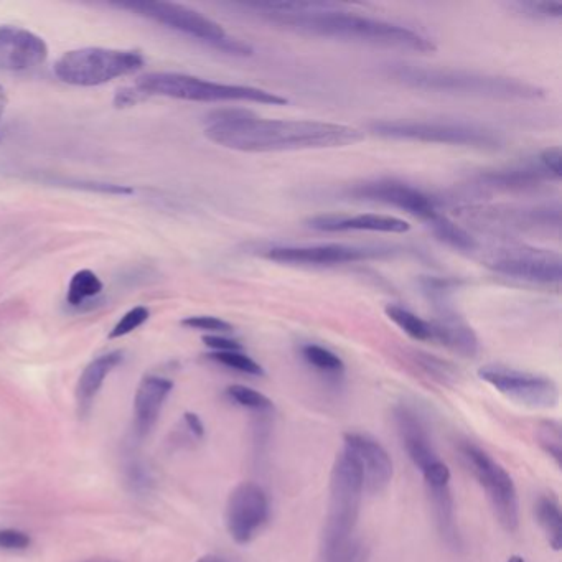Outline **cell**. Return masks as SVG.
I'll use <instances>...</instances> for the list:
<instances>
[{"mask_svg":"<svg viewBox=\"0 0 562 562\" xmlns=\"http://www.w3.org/2000/svg\"><path fill=\"white\" fill-rule=\"evenodd\" d=\"M205 136L238 152H291L355 146L365 139L356 127L335 122L261 119L246 109H221L207 119Z\"/></svg>","mask_w":562,"mask_h":562,"instance_id":"1","label":"cell"},{"mask_svg":"<svg viewBox=\"0 0 562 562\" xmlns=\"http://www.w3.org/2000/svg\"><path fill=\"white\" fill-rule=\"evenodd\" d=\"M244 9L274 24L286 25L297 32L335 38L340 42L363 43L373 47L393 48L403 52L431 55L436 52L432 38L385 20L371 19L342 10L327 2H266L246 4Z\"/></svg>","mask_w":562,"mask_h":562,"instance_id":"2","label":"cell"},{"mask_svg":"<svg viewBox=\"0 0 562 562\" xmlns=\"http://www.w3.org/2000/svg\"><path fill=\"white\" fill-rule=\"evenodd\" d=\"M386 75L408 88L431 93L472 96V98L505 99V101H531L543 98L544 91L526 81L505 76L482 75L474 71L445 70L427 66L389 65Z\"/></svg>","mask_w":562,"mask_h":562,"instance_id":"3","label":"cell"},{"mask_svg":"<svg viewBox=\"0 0 562 562\" xmlns=\"http://www.w3.org/2000/svg\"><path fill=\"white\" fill-rule=\"evenodd\" d=\"M141 93L165 98L195 101V103H223V101H243V103L287 104V98L267 89L254 86L225 85L216 81L203 80L182 73H147L136 81Z\"/></svg>","mask_w":562,"mask_h":562,"instance_id":"4","label":"cell"},{"mask_svg":"<svg viewBox=\"0 0 562 562\" xmlns=\"http://www.w3.org/2000/svg\"><path fill=\"white\" fill-rule=\"evenodd\" d=\"M363 493L365 488L360 469L352 455L342 449L333 462L330 474V498L322 541L324 558L353 541Z\"/></svg>","mask_w":562,"mask_h":562,"instance_id":"5","label":"cell"},{"mask_svg":"<svg viewBox=\"0 0 562 562\" xmlns=\"http://www.w3.org/2000/svg\"><path fill=\"white\" fill-rule=\"evenodd\" d=\"M114 5L119 9L129 10L146 19L154 20L157 24L165 25L187 37L208 43L210 47L228 55H235V57L253 55V48L249 47L248 43L230 37L215 20L208 19L197 10L188 9L185 5L172 4V2H122Z\"/></svg>","mask_w":562,"mask_h":562,"instance_id":"6","label":"cell"},{"mask_svg":"<svg viewBox=\"0 0 562 562\" xmlns=\"http://www.w3.org/2000/svg\"><path fill=\"white\" fill-rule=\"evenodd\" d=\"M375 136L394 141L426 142L445 146L497 149L502 137L474 122L450 121H376L370 126Z\"/></svg>","mask_w":562,"mask_h":562,"instance_id":"7","label":"cell"},{"mask_svg":"<svg viewBox=\"0 0 562 562\" xmlns=\"http://www.w3.org/2000/svg\"><path fill=\"white\" fill-rule=\"evenodd\" d=\"M142 66L144 57L134 50L89 47L66 52L55 63V75L66 85L89 88L132 75Z\"/></svg>","mask_w":562,"mask_h":562,"instance_id":"8","label":"cell"},{"mask_svg":"<svg viewBox=\"0 0 562 562\" xmlns=\"http://www.w3.org/2000/svg\"><path fill=\"white\" fill-rule=\"evenodd\" d=\"M459 452L480 487L487 493L488 502L500 526L506 533H516L520 526V500L511 475L472 442H460Z\"/></svg>","mask_w":562,"mask_h":562,"instance_id":"9","label":"cell"},{"mask_svg":"<svg viewBox=\"0 0 562 562\" xmlns=\"http://www.w3.org/2000/svg\"><path fill=\"white\" fill-rule=\"evenodd\" d=\"M394 424L409 460L421 472L426 490L450 487V470L437 455L421 416L408 404L394 408Z\"/></svg>","mask_w":562,"mask_h":562,"instance_id":"10","label":"cell"},{"mask_svg":"<svg viewBox=\"0 0 562 562\" xmlns=\"http://www.w3.org/2000/svg\"><path fill=\"white\" fill-rule=\"evenodd\" d=\"M485 266L502 276L543 286H558L562 279L559 253L526 244L495 249L485 258Z\"/></svg>","mask_w":562,"mask_h":562,"instance_id":"11","label":"cell"},{"mask_svg":"<svg viewBox=\"0 0 562 562\" xmlns=\"http://www.w3.org/2000/svg\"><path fill=\"white\" fill-rule=\"evenodd\" d=\"M478 378L523 408L548 411L559 403L558 385L548 376L510 366L487 365L478 370Z\"/></svg>","mask_w":562,"mask_h":562,"instance_id":"12","label":"cell"},{"mask_svg":"<svg viewBox=\"0 0 562 562\" xmlns=\"http://www.w3.org/2000/svg\"><path fill=\"white\" fill-rule=\"evenodd\" d=\"M271 516L266 490L254 482L239 483L226 502V530L236 544H249L258 538Z\"/></svg>","mask_w":562,"mask_h":562,"instance_id":"13","label":"cell"},{"mask_svg":"<svg viewBox=\"0 0 562 562\" xmlns=\"http://www.w3.org/2000/svg\"><path fill=\"white\" fill-rule=\"evenodd\" d=\"M391 251L381 248H363L348 244H314V246H276L267 249L264 256L274 263L289 266H340L360 263L368 259L386 258Z\"/></svg>","mask_w":562,"mask_h":562,"instance_id":"14","label":"cell"},{"mask_svg":"<svg viewBox=\"0 0 562 562\" xmlns=\"http://www.w3.org/2000/svg\"><path fill=\"white\" fill-rule=\"evenodd\" d=\"M347 195L355 198V200L383 203L388 207L399 208L409 215L416 216L424 223H429L439 213L434 198L429 197L413 185L399 182V180H391V178H380V180L360 183V185L350 188Z\"/></svg>","mask_w":562,"mask_h":562,"instance_id":"15","label":"cell"},{"mask_svg":"<svg viewBox=\"0 0 562 562\" xmlns=\"http://www.w3.org/2000/svg\"><path fill=\"white\" fill-rule=\"evenodd\" d=\"M343 450H347L358 465L365 492L370 495L385 492L393 480L394 465L381 442L363 432H345Z\"/></svg>","mask_w":562,"mask_h":562,"instance_id":"16","label":"cell"},{"mask_svg":"<svg viewBox=\"0 0 562 562\" xmlns=\"http://www.w3.org/2000/svg\"><path fill=\"white\" fill-rule=\"evenodd\" d=\"M47 58V43L37 33L14 25L0 27V70H33Z\"/></svg>","mask_w":562,"mask_h":562,"instance_id":"17","label":"cell"},{"mask_svg":"<svg viewBox=\"0 0 562 562\" xmlns=\"http://www.w3.org/2000/svg\"><path fill=\"white\" fill-rule=\"evenodd\" d=\"M559 215L561 208L556 205H544L534 208H474L469 210V218L482 220L490 223V226H508L516 230H551L559 228Z\"/></svg>","mask_w":562,"mask_h":562,"instance_id":"18","label":"cell"},{"mask_svg":"<svg viewBox=\"0 0 562 562\" xmlns=\"http://www.w3.org/2000/svg\"><path fill=\"white\" fill-rule=\"evenodd\" d=\"M431 325L432 342L441 343L452 352L465 358H474L480 348L477 333L467 324V320L449 305L437 307L434 319L427 320Z\"/></svg>","mask_w":562,"mask_h":562,"instance_id":"19","label":"cell"},{"mask_svg":"<svg viewBox=\"0 0 562 562\" xmlns=\"http://www.w3.org/2000/svg\"><path fill=\"white\" fill-rule=\"evenodd\" d=\"M310 228L327 233H338V231H375V233H393L401 235L411 230L408 221L396 218V216L376 215V213H365V215H320L310 218Z\"/></svg>","mask_w":562,"mask_h":562,"instance_id":"20","label":"cell"},{"mask_svg":"<svg viewBox=\"0 0 562 562\" xmlns=\"http://www.w3.org/2000/svg\"><path fill=\"white\" fill-rule=\"evenodd\" d=\"M174 383L160 376H146L134 396V416L137 434H147L159 419L160 409L169 398Z\"/></svg>","mask_w":562,"mask_h":562,"instance_id":"21","label":"cell"},{"mask_svg":"<svg viewBox=\"0 0 562 562\" xmlns=\"http://www.w3.org/2000/svg\"><path fill=\"white\" fill-rule=\"evenodd\" d=\"M551 180L541 167H510V169L488 170L475 178V185L498 192H526L541 187Z\"/></svg>","mask_w":562,"mask_h":562,"instance_id":"22","label":"cell"},{"mask_svg":"<svg viewBox=\"0 0 562 562\" xmlns=\"http://www.w3.org/2000/svg\"><path fill=\"white\" fill-rule=\"evenodd\" d=\"M121 361V352H111L98 356L96 360L91 361L86 366L85 371L81 373L80 380H78V386H76V399H78L81 413H88L96 394L103 386L104 380L108 378L109 373L116 366L121 365Z\"/></svg>","mask_w":562,"mask_h":562,"instance_id":"23","label":"cell"},{"mask_svg":"<svg viewBox=\"0 0 562 562\" xmlns=\"http://www.w3.org/2000/svg\"><path fill=\"white\" fill-rule=\"evenodd\" d=\"M427 495L431 500L437 530L441 533L444 543L450 549L462 548V536H460L457 518H455L454 497H452L450 487L427 490Z\"/></svg>","mask_w":562,"mask_h":562,"instance_id":"24","label":"cell"},{"mask_svg":"<svg viewBox=\"0 0 562 562\" xmlns=\"http://www.w3.org/2000/svg\"><path fill=\"white\" fill-rule=\"evenodd\" d=\"M534 515L539 528L548 539L554 551L562 548V513L558 498L554 495H541L534 505Z\"/></svg>","mask_w":562,"mask_h":562,"instance_id":"25","label":"cell"},{"mask_svg":"<svg viewBox=\"0 0 562 562\" xmlns=\"http://www.w3.org/2000/svg\"><path fill=\"white\" fill-rule=\"evenodd\" d=\"M427 226L431 228L432 233L439 241L447 244L450 248L457 249V251H465V253H472L477 251L478 243L474 236L470 235L469 231L464 230L462 226L457 225L455 221L450 220L445 215L437 213L432 218Z\"/></svg>","mask_w":562,"mask_h":562,"instance_id":"26","label":"cell"},{"mask_svg":"<svg viewBox=\"0 0 562 562\" xmlns=\"http://www.w3.org/2000/svg\"><path fill=\"white\" fill-rule=\"evenodd\" d=\"M300 355L307 365L328 378H340L345 373V363L342 358L322 345L305 343L300 347Z\"/></svg>","mask_w":562,"mask_h":562,"instance_id":"27","label":"cell"},{"mask_svg":"<svg viewBox=\"0 0 562 562\" xmlns=\"http://www.w3.org/2000/svg\"><path fill=\"white\" fill-rule=\"evenodd\" d=\"M388 319L398 325L406 335L417 342H432L431 325L427 320L406 309L403 305L389 304L385 309Z\"/></svg>","mask_w":562,"mask_h":562,"instance_id":"28","label":"cell"},{"mask_svg":"<svg viewBox=\"0 0 562 562\" xmlns=\"http://www.w3.org/2000/svg\"><path fill=\"white\" fill-rule=\"evenodd\" d=\"M101 291H103L101 279L93 271L83 269L71 277L70 286L66 292V302L73 307H80L89 299L98 297Z\"/></svg>","mask_w":562,"mask_h":562,"instance_id":"29","label":"cell"},{"mask_svg":"<svg viewBox=\"0 0 562 562\" xmlns=\"http://www.w3.org/2000/svg\"><path fill=\"white\" fill-rule=\"evenodd\" d=\"M226 396L239 408L248 409L253 413L261 414V416H266V414L274 411V403L267 398L266 394L259 393L256 389L248 388V386H228Z\"/></svg>","mask_w":562,"mask_h":562,"instance_id":"30","label":"cell"},{"mask_svg":"<svg viewBox=\"0 0 562 562\" xmlns=\"http://www.w3.org/2000/svg\"><path fill=\"white\" fill-rule=\"evenodd\" d=\"M536 441L539 447L554 460V464H562V431L561 424L554 419H544L536 427Z\"/></svg>","mask_w":562,"mask_h":562,"instance_id":"31","label":"cell"},{"mask_svg":"<svg viewBox=\"0 0 562 562\" xmlns=\"http://www.w3.org/2000/svg\"><path fill=\"white\" fill-rule=\"evenodd\" d=\"M419 284H421L422 292L429 297V300H432L436 307H441V305H447L450 294L459 291L465 282L455 279V277L426 276L422 277Z\"/></svg>","mask_w":562,"mask_h":562,"instance_id":"32","label":"cell"},{"mask_svg":"<svg viewBox=\"0 0 562 562\" xmlns=\"http://www.w3.org/2000/svg\"><path fill=\"white\" fill-rule=\"evenodd\" d=\"M210 358L211 360L216 361V363H220V365L226 366V368H230V370L244 373V375H266V371H264L263 366L259 365L258 361L253 360L251 356H248L243 352H211Z\"/></svg>","mask_w":562,"mask_h":562,"instance_id":"33","label":"cell"},{"mask_svg":"<svg viewBox=\"0 0 562 562\" xmlns=\"http://www.w3.org/2000/svg\"><path fill=\"white\" fill-rule=\"evenodd\" d=\"M411 360L422 371H426L427 375L432 376L434 380L442 381V383L455 380L454 366L449 365L447 361L441 360V358H437V356L424 352H413L411 353Z\"/></svg>","mask_w":562,"mask_h":562,"instance_id":"34","label":"cell"},{"mask_svg":"<svg viewBox=\"0 0 562 562\" xmlns=\"http://www.w3.org/2000/svg\"><path fill=\"white\" fill-rule=\"evenodd\" d=\"M513 7L525 15L534 19H561V2H536V0H525V2H513Z\"/></svg>","mask_w":562,"mask_h":562,"instance_id":"35","label":"cell"},{"mask_svg":"<svg viewBox=\"0 0 562 562\" xmlns=\"http://www.w3.org/2000/svg\"><path fill=\"white\" fill-rule=\"evenodd\" d=\"M149 309L147 307H134V309L129 310L126 314L122 315L121 320L118 324L114 325L113 330L109 333V338H121L124 335H129V333L134 332L141 325L146 324L149 320Z\"/></svg>","mask_w":562,"mask_h":562,"instance_id":"36","label":"cell"},{"mask_svg":"<svg viewBox=\"0 0 562 562\" xmlns=\"http://www.w3.org/2000/svg\"><path fill=\"white\" fill-rule=\"evenodd\" d=\"M182 325L183 327L193 328V330H200V332L213 333V335L233 332V325L228 324L225 320L218 319V317H211V315L188 317V319L182 320Z\"/></svg>","mask_w":562,"mask_h":562,"instance_id":"37","label":"cell"},{"mask_svg":"<svg viewBox=\"0 0 562 562\" xmlns=\"http://www.w3.org/2000/svg\"><path fill=\"white\" fill-rule=\"evenodd\" d=\"M539 167L551 177V180L559 182L562 177V154L561 147H548L539 154Z\"/></svg>","mask_w":562,"mask_h":562,"instance_id":"38","label":"cell"},{"mask_svg":"<svg viewBox=\"0 0 562 562\" xmlns=\"http://www.w3.org/2000/svg\"><path fill=\"white\" fill-rule=\"evenodd\" d=\"M30 546V536L24 531L19 530H0V548L9 549V551H19V549H27Z\"/></svg>","mask_w":562,"mask_h":562,"instance_id":"39","label":"cell"},{"mask_svg":"<svg viewBox=\"0 0 562 562\" xmlns=\"http://www.w3.org/2000/svg\"><path fill=\"white\" fill-rule=\"evenodd\" d=\"M203 343L215 353L221 352H243V345L231 340V338L223 337V335H207L203 337Z\"/></svg>","mask_w":562,"mask_h":562,"instance_id":"40","label":"cell"},{"mask_svg":"<svg viewBox=\"0 0 562 562\" xmlns=\"http://www.w3.org/2000/svg\"><path fill=\"white\" fill-rule=\"evenodd\" d=\"M144 98H146V94L141 93L137 88H122L114 96V106L116 108H129V106H134Z\"/></svg>","mask_w":562,"mask_h":562,"instance_id":"41","label":"cell"},{"mask_svg":"<svg viewBox=\"0 0 562 562\" xmlns=\"http://www.w3.org/2000/svg\"><path fill=\"white\" fill-rule=\"evenodd\" d=\"M183 421H185L193 436L198 437V439H202L205 436V426H203L202 419L197 414L185 413L183 414Z\"/></svg>","mask_w":562,"mask_h":562,"instance_id":"42","label":"cell"},{"mask_svg":"<svg viewBox=\"0 0 562 562\" xmlns=\"http://www.w3.org/2000/svg\"><path fill=\"white\" fill-rule=\"evenodd\" d=\"M7 104H9V98H7V93L5 89L0 86V118L4 116L5 109H7Z\"/></svg>","mask_w":562,"mask_h":562,"instance_id":"43","label":"cell"},{"mask_svg":"<svg viewBox=\"0 0 562 562\" xmlns=\"http://www.w3.org/2000/svg\"><path fill=\"white\" fill-rule=\"evenodd\" d=\"M197 562H228L225 558H221V556H216V554H207V556H203V558L198 559Z\"/></svg>","mask_w":562,"mask_h":562,"instance_id":"44","label":"cell"},{"mask_svg":"<svg viewBox=\"0 0 562 562\" xmlns=\"http://www.w3.org/2000/svg\"><path fill=\"white\" fill-rule=\"evenodd\" d=\"M506 562H526L525 558H521V556H511L510 559Z\"/></svg>","mask_w":562,"mask_h":562,"instance_id":"45","label":"cell"},{"mask_svg":"<svg viewBox=\"0 0 562 562\" xmlns=\"http://www.w3.org/2000/svg\"><path fill=\"white\" fill-rule=\"evenodd\" d=\"M85 562H118V561H111V559H93V561H85Z\"/></svg>","mask_w":562,"mask_h":562,"instance_id":"46","label":"cell"}]
</instances>
